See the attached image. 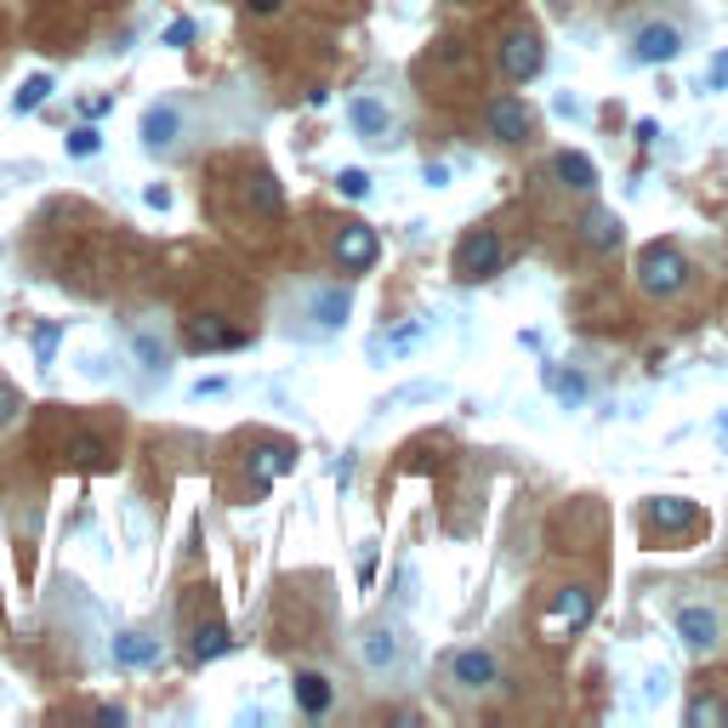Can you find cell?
I'll return each mask as SVG.
<instances>
[{"instance_id": "cell-14", "label": "cell", "mask_w": 728, "mask_h": 728, "mask_svg": "<svg viewBox=\"0 0 728 728\" xmlns=\"http://www.w3.org/2000/svg\"><path fill=\"white\" fill-rule=\"evenodd\" d=\"M347 125H354L365 143H393V114H387V103H375V97H354V103H347Z\"/></svg>"}, {"instance_id": "cell-28", "label": "cell", "mask_w": 728, "mask_h": 728, "mask_svg": "<svg viewBox=\"0 0 728 728\" xmlns=\"http://www.w3.org/2000/svg\"><path fill=\"white\" fill-rule=\"evenodd\" d=\"M58 342H63V324H35V365H40V370H52Z\"/></svg>"}, {"instance_id": "cell-11", "label": "cell", "mask_w": 728, "mask_h": 728, "mask_svg": "<svg viewBox=\"0 0 728 728\" xmlns=\"http://www.w3.org/2000/svg\"><path fill=\"white\" fill-rule=\"evenodd\" d=\"M677 52H683V29L677 23H643V29L632 35V63H671Z\"/></svg>"}, {"instance_id": "cell-24", "label": "cell", "mask_w": 728, "mask_h": 728, "mask_svg": "<svg viewBox=\"0 0 728 728\" xmlns=\"http://www.w3.org/2000/svg\"><path fill=\"white\" fill-rule=\"evenodd\" d=\"M46 97H52V74H29V81L17 86V97H12V114H35Z\"/></svg>"}, {"instance_id": "cell-7", "label": "cell", "mask_w": 728, "mask_h": 728, "mask_svg": "<svg viewBox=\"0 0 728 728\" xmlns=\"http://www.w3.org/2000/svg\"><path fill=\"white\" fill-rule=\"evenodd\" d=\"M484 132L495 137V143H523L535 132V109L523 103V97H490V109H484Z\"/></svg>"}, {"instance_id": "cell-37", "label": "cell", "mask_w": 728, "mask_h": 728, "mask_svg": "<svg viewBox=\"0 0 728 728\" xmlns=\"http://www.w3.org/2000/svg\"><path fill=\"white\" fill-rule=\"evenodd\" d=\"M188 393L194 398H217V393H229V382H222V375H206V382H194Z\"/></svg>"}, {"instance_id": "cell-43", "label": "cell", "mask_w": 728, "mask_h": 728, "mask_svg": "<svg viewBox=\"0 0 728 728\" xmlns=\"http://www.w3.org/2000/svg\"><path fill=\"white\" fill-rule=\"evenodd\" d=\"M245 7H250V12H257V17H268V12H280V7H285V0H245Z\"/></svg>"}, {"instance_id": "cell-21", "label": "cell", "mask_w": 728, "mask_h": 728, "mask_svg": "<svg viewBox=\"0 0 728 728\" xmlns=\"http://www.w3.org/2000/svg\"><path fill=\"white\" fill-rule=\"evenodd\" d=\"M229 649H234V638H229V626H222V620H199V626H194L188 655H194L199 666H206V661H222Z\"/></svg>"}, {"instance_id": "cell-39", "label": "cell", "mask_w": 728, "mask_h": 728, "mask_svg": "<svg viewBox=\"0 0 728 728\" xmlns=\"http://www.w3.org/2000/svg\"><path fill=\"white\" fill-rule=\"evenodd\" d=\"M643 683H649V689H643L649 700H666V689H671V677H666V671H649V677H643Z\"/></svg>"}, {"instance_id": "cell-16", "label": "cell", "mask_w": 728, "mask_h": 728, "mask_svg": "<svg viewBox=\"0 0 728 728\" xmlns=\"http://www.w3.org/2000/svg\"><path fill=\"white\" fill-rule=\"evenodd\" d=\"M250 472H257V490H268L273 479L296 472V444H262V449H250Z\"/></svg>"}, {"instance_id": "cell-2", "label": "cell", "mask_w": 728, "mask_h": 728, "mask_svg": "<svg viewBox=\"0 0 728 728\" xmlns=\"http://www.w3.org/2000/svg\"><path fill=\"white\" fill-rule=\"evenodd\" d=\"M671 626H677V638H683V649L694 661H717L723 643H728V626H723L717 604H683Z\"/></svg>"}, {"instance_id": "cell-20", "label": "cell", "mask_w": 728, "mask_h": 728, "mask_svg": "<svg viewBox=\"0 0 728 728\" xmlns=\"http://www.w3.org/2000/svg\"><path fill=\"white\" fill-rule=\"evenodd\" d=\"M552 171H558V183L575 188V194H592V188H597V165L581 155V148H564V155L552 160Z\"/></svg>"}, {"instance_id": "cell-44", "label": "cell", "mask_w": 728, "mask_h": 728, "mask_svg": "<svg viewBox=\"0 0 728 728\" xmlns=\"http://www.w3.org/2000/svg\"><path fill=\"white\" fill-rule=\"evenodd\" d=\"M717 433H723V439H728V416H717Z\"/></svg>"}, {"instance_id": "cell-15", "label": "cell", "mask_w": 728, "mask_h": 728, "mask_svg": "<svg viewBox=\"0 0 728 728\" xmlns=\"http://www.w3.org/2000/svg\"><path fill=\"white\" fill-rule=\"evenodd\" d=\"M188 347L194 354H234L245 347V331H229L222 319H188Z\"/></svg>"}, {"instance_id": "cell-13", "label": "cell", "mask_w": 728, "mask_h": 728, "mask_svg": "<svg viewBox=\"0 0 728 728\" xmlns=\"http://www.w3.org/2000/svg\"><path fill=\"white\" fill-rule=\"evenodd\" d=\"M177 137H183V109L177 103H155L143 114V148L148 155H171Z\"/></svg>"}, {"instance_id": "cell-38", "label": "cell", "mask_w": 728, "mask_h": 728, "mask_svg": "<svg viewBox=\"0 0 728 728\" xmlns=\"http://www.w3.org/2000/svg\"><path fill=\"white\" fill-rule=\"evenodd\" d=\"M421 183H427V188H444V183H449V165H433V160H427V165H421Z\"/></svg>"}, {"instance_id": "cell-17", "label": "cell", "mask_w": 728, "mask_h": 728, "mask_svg": "<svg viewBox=\"0 0 728 728\" xmlns=\"http://www.w3.org/2000/svg\"><path fill=\"white\" fill-rule=\"evenodd\" d=\"M291 694H296V706H303L308 717H324V712H331V677H324V671H296L291 677Z\"/></svg>"}, {"instance_id": "cell-5", "label": "cell", "mask_w": 728, "mask_h": 728, "mask_svg": "<svg viewBox=\"0 0 728 728\" xmlns=\"http://www.w3.org/2000/svg\"><path fill=\"white\" fill-rule=\"evenodd\" d=\"M541 69H546L541 35L535 29H507V40H501V74H507L513 86H530Z\"/></svg>"}, {"instance_id": "cell-34", "label": "cell", "mask_w": 728, "mask_h": 728, "mask_svg": "<svg viewBox=\"0 0 728 728\" xmlns=\"http://www.w3.org/2000/svg\"><path fill=\"white\" fill-rule=\"evenodd\" d=\"M23 410V398H17V387H7L0 382V427H12V416Z\"/></svg>"}, {"instance_id": "cell-12", "label": "cell", "mask_w": 728, "mask_h": 728, "mask_svg": "<svg viewBox=\"0 0 728 728\" xmlns=\"http://www.w3.org/2000/svg\"><path fill=\"white\" fill-rule=\"evenodd\" d=\"M347 313H354V296H347L342 285H324L308 296V336H331L347 324Z\"/></svg>"}, {"instance_id": "cell-23", "label": "cell", "mask_w": 728, "mask_h": 728, "mask_svg": "<svg viewBox=\"0 0 728 728\" xmlns=\"http://www.w3.org/2000/svg\"><path fill=\"white\" fill-rule=\"evenodd\" d=\"M245 199H250V211H257V217H280L285 211V194H280V183H273L268 171L245 177Z\"/></svg>"}, {"instance_id": "cell-18", "label": "cell", "mask_w": 728, "mask_h": 728, "mask_svg": "<svg viewBox=\"0 0 728 728\" xmlns=\"http://www.w3.org/2000/svg\"><path fill=\"white\" fill-rule=\"evenodd\" d=\"M581 239L597 250V257H609V250L620 245V217H615L609 206H592V211L581 217Z\"/></svg>"}, {"instance_id": "cell-31", "label": "cell", "mask_w": 728, "mask_h": 728, "mask_svg": "<svg viewBox=\"0 0 728 728\" xmlns=\"http://www.w3.org/2000/svg\"><path fill=\"white\" fill-rule=\"evenodd\" d=\"M444 393H449L444 382H416V387H398V393L387 398V405L398 410V405H416V398H444Z\"/></svg>"}, {"instance_id": "cell-35", "label": "cell", "mask_w": 728, "mask_h": 728, "mask_svg": "<svg viewBox=\"0 0 728 728\" xmlns=\"http://www.w3.org/2000/svg\"><path fill=\"white\" fill-rule=\"evenodd\" d=\"M188 40H194V17H177V23L165 29V46H188Z\"/></svg>"}, {"instance_id": "cell-45", "label": "cell", "mask_w": 728, "mask_h": 728, "mask_svg": "<svg viewBox=\"0 0 728 728\" xmlns=\"http://www.w3.org/2000/svg\"><path fill=\"white\" fill-rule=\"evenodd\" d=\"M456 7H479V0H456Z\"/></svg>"}, {"instance_id": "cell-6", "label": "cell", "mask_w": 728, "mask_h": 728, "mask_svg": "<svg viewBox=\"0 0 728 728\" xmlns=\"http://www.w3.org/2000/svg\"><path fill=\"white\" fill-rule=\"evenodd\" d=\"M331 257H336L342 273H370L375 257H382V239H375L370 222H342L336 239H331Z\"/></svg>"}, {"instance_id": "cell-26", "label": "cell", "mask_w": 728, "mask_h": 728, "mask_svg": "<svg viewBox=\"0 0 728 728\" xmlns=\"http://www.w3.org/2000/svg\"><path fill=\"white\" fill-rule=\"evenodd\" d=\"M132 354H137V365H143L148 375H165V370H171V365H165V347H160L155 336H148V331H137V336H132Z\"/></svg>"}, {"instance_id": "cell-8", "label": "cell", "mask_w": 728, "mask_h": 728, "mask_svg": "<svg viewBox=\"0 0 728 728\" xmlns=\"http://www.w3.org/2000/svg\"><path fill=\"white\" fill-rule=\"evenodd\" d=\"M359 661H365L370 677L398 671V661H405V638H398V626H387V620L365 626V632H359Z\"/></svg>"}, {"instance_id": "cell-41", "label": "cell", "mask_w": 728, "mask_h": 728, "mask_svg": "<svg viewBox=\"0 0 728 728\" xmlns=\"http://www.w3.org/2000/svg\"><path fill=\"white\" fill-rule=\"evenodd\" d=\"M655 137H661V125H655V120H638V143L649 148V143H655Z\"/></svg>"}, {"instance_id": "cell-32", "label": "cell", "mask_w": 728, "mask_h": 728, "mask_svg": "<svg viewBox=\"0 0 728 728\" xmlns=\"http://www.w3.org/2000/svg\"><path fill=\"white\" fill-rule=\"evenodd\" d=\"M74 456H81L86 467H109V449L97 444V439H74Z\"/></svg>"}, {"instance_id": "cell-19", "label": "cell", "mask_w": 728, "mask_h": 728, "mask_svg": "<svg viewBox=\"0 0 728 728\" xmlns=\"http://www.w3.org/2000/svg\"><path fill=\"white\" fill-rule=\"evenodd\" d=\"M541 375H546V387H552V398H558L564 410H581L587 398H592V382H587L581 370H558V365H546Z\"/></svg>"}, {"instance_id": "cell-30", "label": "cell", "mask_w": 728, "mask_h": 728, "mask_svg": "<svg viewBox=\"0 0 728 728\" xmlns=\"http://www.w3.org/2000/svg\"><path fill=\"white\" fill-rule=\"evenodd\" d=\"M336 188H342L347 199H370V171H359V165L336 171Z\"/></svg>"}, {"instance_id": "cell-33", "label": "cell", "mask_w": 728, "mask_h": 728, "mask_svg": "<svg viewBox=\"0 0 728 728\" xmlns=\"http://www.w3.org/2000/svg\"><path fill=\"white\" fill-rule=\"evenodd\" d=\"M433 63H439V69H461V63H467V58H461V40H439V46H433Z\"/></svg>"}, {"instance_id": "cell-4", "label": "cell", "mask_w": 728, "mask_h": 728, "mask_svg": "<svg viewBox=\"0 0 728 728\" xmlns=\"http://www.w3.org/2000/svg\"><path fill=\"white\" fill-rule=\"evenodd\" d=\"M444 671H449V683H456V689L484 694V689L501 683V655H495V649H484V643H467V649H456V655L444 661Z\"/></svg>"}, {"instance_id": "cell-1", "label": "cell", "mask_w": 728, "mask_h": 728, "mask_svg": "<svg viewBox=\"0 0 728 728\" xmlns=\"http://www.w3.org/2000/svg\"><path fill=\"white\" fill-rule=\"evenodd\" d=\"M632 273H638V291L643 296H655V303H677V296L689 291V280H694V262L683 257V245L655 239V245L638 250Z\"/></svg>"}, {"instance_id": "cell-25", "label": "cell", "mask_w": 728, "mask_h": 728, "mask_svg": "<svg viewBox=\"0 0 728 728\" xmlns=\"http://www.w3.org/2000/svg\"><path fill=\"white\" fill-rule=\"evenodd\" d=\"M717 723H728V706L717 694H694L689 700V728H717Z\"/></svg>"}, {"instance_id": "cell-40", "label": "cell", "mask_w": 728, "mask_h": 728, "mask_svg": "<svg viewBox=\"0 0 728 728\" xmlns=\"http://www.w3.org/2000/svg\"><path fill=\"white\" fill-rule=\"evenodd\" d=\"M143 206H155V211H165V206H171V188H160V183H148V188H143Z\"/></svg>"}, {"instance_id": "cell-36", "label": "cell", "mask_w": 728, "mask_h": 728, "mask_svg": "<svg viewBox=\"0 0 728 728\" xmlns=\"http://www.w3.org/2000/svg\"><path fill=\"white\" fill-rule=\"evenodd\" d=\"M723 86H728V52H717V63L706 74V91H723Z\"/></svg>"}, {"instance_id": "cell-22", "label": "cell", "mask_w": 728, "mask_h": 728, "mask_svg": "<svg viewBox=\"0 0 728 728\" xmlns=\"http://www.w3.org/2000/svg\"><path fill=\"white\" fill-rule=\"evenodd\" d=\"M148 661H160V638H148V632L114 638V666H148Z\"/></svg>"}, {"instance_id": "cell-42", "label": "cell", "mask_w": 728, "mask_h": 728, "mask_svg": "<svg viewBox=\"0 0 728 728\" xmlns=\"http://www.w3.org/2000/svg\"><path fill=\"white\" fill-rule=\"evenodd\" d=\"M97 723H114L120 728L125 723V706H97Z\"/></svg>"}, {"instance_id": "cell-3", "label": "cell", "mask_w": 728, "mask_h": 728, "mask_svg": "<svg viewBox=\"0 0 728 728\" xmlns=\"http://www.w3.org/2000/svg\"><path fill=\"white\" fill-rule=\"evenodd\" d=\"M501 257H507V245H501L495 229H472V234H461V245H456V280H461V285L490 280V273H501Z\"/></svg>"}, {"instance_id": "cell-10", "label": "cell", "mask_w": 728, "mask_h": 728, "mask_svg": "<svg viewBox=\"0 0 728 728\" xmlns=\"http://www.w3.org/2000/svg\"><path fill=\"white\" fill-rule=\"evenodd\" d=\"M643 523L661 535H689L700 523V507L689 495H655V501H643Z\"/></svg>"}, {"instance_id": "cell-9", "label": "cell", "mask_w": 728, "mask_h": 728, "mask_svg": "<svg viewBox=\"0 0 728 728\" xmlns=\"http://www.w3.org/2000/svg\"><path fill=\"white\" fill-rule=\"evenodd\" d=\"M592 609H597V597H592L587 587H564L558 597H552L541 632H546V638H569V632H581V626L592 620Z\"/></svg>"}, {"instance_id": "cell-27", "label": "cell", "mask_w": 728, "mask_h": 728, "mask_svg": "<svg viewBox=\"0 0 728 728\" xmlns=\"http://www.w3.org/2000/svg\"><path fill=\"white\" fill-rule=\"evenodd\" d=\"M421 336H427V324L410 319V324H398V331H387L382 342H375V354H405V347H416Z\"/></svg>"}, {"instance_id": "cell-29", "label": "cell", "mask_w": 728, "mask_h": 728, "mask_svg": "<svg viewBox=\"0 0 728 728\" xmlns=\"http://www.w3.org/2000/svg\"><path fill=\"white\" fill-rule=\"evenodd\" d=\"M97 148H103V132H97V125H74V132H69V155L74 160H91Z\"/></svg>"}]
</instances>
